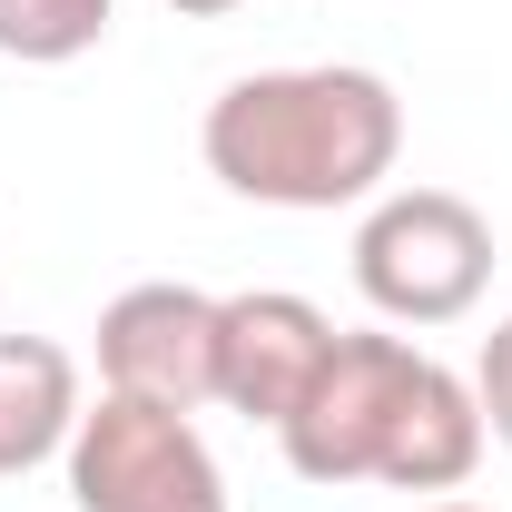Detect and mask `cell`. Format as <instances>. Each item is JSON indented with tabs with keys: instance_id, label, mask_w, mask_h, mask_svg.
Returning a JSON list of instances; mask_svg holds the SVG:
<instances>
[{
	"instance_id": "10",
	"label": "cell",
	"mask_w": 512,
	"mask_h": 512,
	"mask_svg": "<svg viewBox=\"0 0 512 512\" xmlns=\"http://www.w3.org/2000/svg\"><path fill=\"white\" fill-rule=\"evenodd\" d=\"M473 404H483V434L512 444V316L483 335V355H473Z\"/></svg>"
},
{
	"instance_id": "7",
	"label": "cell",
	"mask_w": 512,
	"mask_h": 512,
	"mask_svg": "<svg viewBox=\"0 0 512 512\" xmlns=\"http://www.w3.org/2000/svg\"><path fill=\"white\" fill-rule=\"evenodd\" d=\"M483 404H473V375H453L424 355V375L404 394V414H394V444H384V493H463L473 483V463H483Z\"/></svg>"
},
{
	"instance_id": "8",
	"label": "cell",
	"mask_w": 512,
	"mask_h": 512,
	"mask_svg": "<svg viewBox=\"0 0 512 512\" xmlns=\"http://www.w3.org/2000/svg\"><path fill=\"white\" fill-rule=\"evenodd\" d=\"M79 355L50 335H0V483L60 463L79 434Z\"/></svg>"
},
{
	"instance_id": "6",
	"label": "cell",
	"mask_w": 512,
	"mask_h": 512,
	"mask_svg": "<svg viewBox=\"0 0 512 512\" xmlns=\"http://www.w3.org/2000/svg\"><path fill=\"white\" fill-rule=\"evenodd\" d=\"M335 316L296 286H247V296H217V404L247 414V424H286L316 384Z\"/></svg>"
},
{
	"instance_id": "3",
	"label": "cell",
	"mask_w": 512,
	"mask_h": 512,
	"mask_svg": "<svg viewBox=\"0 0 512 512\" xmlns=\"http://www.w3.org/2000/svg\"><path fill=\"white\" fill-rule=\"evenodd\" d=\"M69 503L79 512H227V473L197 434V414L138 404V394H99L79 404V434L60 453Z\"/></svg>"
},
{
	"instance_id": "9",
	"label": "cell",
	"mask_w": 512,
	"mask_h": 512,
	"mask_svg": "<svg viewBox=\"0 0 512 512\" xmlns=\"http://www.w3.org/2000/svg\"><path fill=\"white\" fill-rule=\"evenodd\" d=\"M119 0H0V60L20 69H60V60H89L109 40Z\"/></svg>"
},
{
	"instance_id": "5",
	"label": "cell",
	"mask_w": 512,
	"mask_h": 512,
	"mask_svg": "<svg viewBox=\"0 0 512 512\" xmlns=\"http://www.w3.org/2000/svg\"><path fill=\"white\" fill-rule=\"evenodd\" d=\"M99 394H138L168 414L217 404V296L178 286V276L109 296L99 306Z\"/></svg>"
},
{
	"instance_id": "1",
	"label": "cell",
	"mask_w": 512,
	"mask_h": 512,
	"mask_svg": "<svg viewBox=\"0 0 512 512\" xmlns=\"http://www.w3.org/2000/svg\"><path fill=\"white\" fill-rule=\"evenodd\" d=\"M197 158L247 207H286V217L375 207L394 158H404V99L384 69H355V60L247 69L207 99Z\"/></svg>"
},
{
	"instance_id": "12",
	"label": "cell",
	"mask_w": 512,
	"mask_h": 512,
	"mask_svg": "<svg viewBox=\"0 0 512 512\" xmlns=\"http://www.w3.org/2000/svg\"><path fill=\"white\" fill-rule=\"evenodd\" d=\"M414 512H483V503H414Z\"/></svg>"
},
{
	"instance_id": "4",
	"label": "cell",
	"mask_w": 512,
	"mask_h": 512,
	"mask_svg": "<svg viewBox=\"0 0 512 512\" xmlns=\"http://www.w3.org/2000/svg\"><path fill=\"white\" fill-rule=\"evenodd\" d=\"M414 375H424V345H414V335H384V325L335 335L325 365H316V384H306V404L276 424L286 473H296V483H325V493L375 483V473H384V444H394V414H404V394H414Z\"/></svg>"
},
{
	"instance_id": "11",
	"label": "cell",
	"mask_w": 512,
	"mask_h": 512,
	"mask_svg": "<svg viewBox=\"0 0 512 512\" xmlns=\"http://www.w3.org/2000/svg\"><path fill=\"white\" fill-rule=\"evenodd\" d=\"M178 20H227V10H247V0H168Z\"/></svg>"
},
{
	"instance_id": "2",
	"label": "cell",
	"mask_w": 512,
	"mask_h": 512,
	"mask_svg": "<svg viewBox=\"0 0 512 512\" xmlns=\"http://www.w3.org/2000/svg\"><path fill=\"white\" fill-rule=\"evenodd\" d=\"M493 286V217L453 188H384L355 227V296L384 325H453Z\"/></svg>"
}]
</instances>
